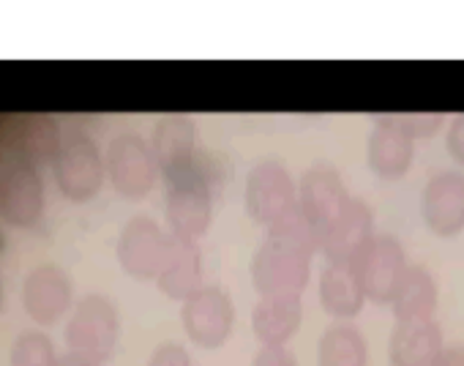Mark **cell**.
Listing matches in <instances>:
<instances>
[{"mask_svg":"<svg viewBox=\"0 0 464 366\" xmlns=\"http://www.w3.org/2000/svg\"><path fill=\"white\" fill-rule=\"evenodd\" d=\"M317 252L320 233L301 211L274 225L252 257V284L260 298L301 295L309 287Z\"/></svg>","mask_w":464,"mask_h":366,"instance_id":"obj_1","label":"cell"},{"mask_svg":"<svg viewBox=\"0 0 464 366\" xmlns=\"http://www.w3.org/2000/svg\"><path fill=\"white\" fill-rule=\"evenodd\" d=\"M167 225L172 238L199 241L213 225V164L199 153L197 164L167 183Z\"/></svg>","mask_w":464,"mask_h":366,"instance_id":"obj_2","label":"cell"},{"mask_svg":"<svg viewBox=\"0 0 464 366\" xmlns=\"http://www.w3.org/2000/svg\"><path fill=\"white\" fill-rule=\"evenodd\" d=\"M244 206L257 225L271 230L298 211V183L282 161H257L244 183Z\"/></svg>","mask_w":464,"mask_h":366,"instance_id":"obj_3","label":"cell"},{"mask_svg":"<svg viewBox=\"0 0 464 366\" xmlns=\"http://www.w3.org/2000/svg\"><path fill=\"white\" fill-rule=\"evenodd\" d=\"M44 187L39 169L12 145L0 156V214L9 225L34 227L42 219Z\"/></svg>","mask_w":464,"mask_h":366,"instance_id":"obj_4","label":"cell"},{"mask_svg":"<svg viewBox=\"0 0 464 366\" xmlns=\"http://www.w3.org/2000/svg\"><path fill=\"white\" fill-rule=\"evenodd\" d=\"M118 309L104 295H88L74 309L66 325V344L69 352L88 358L93 363H104L118 344Z\"/></svg>","mask_w":464,"mask_h":366,"instance_id":"obj_5","label":"cell"},{"mask_svg":"<svg viewBox=\"0 0 464 366\" xmlns=\"http://www.w3.org/2000/svg\"><path fill=\"white\" fill-rule=\"evenodd\" d=\"M104 175L107 161L102 159L96 142L85 131L66 134L55 159V183L61 195L72 203H88L99 195Z\"/></svg>","mask_w":464,"mask_h":366,"instance_id":"obj_6","label":"cell"},{"mask_svg":"<svg viewBox=\"0 0 464 366\" xmlns=\"http://www.w3.org/2000/svg\"><path fill=\"white\" fill-rule=\"evenodd\" d=\"M107 175L112 180V189L126 200H145L159 178V161L140 134H118L107 148Z\"/></svg>","mask_w":464,"mask_h":366,"instance_id":"obj_7","label":"cell"},{"mask_svg":"<svg viewBox=\"0 0 464 366\" xmlns=\"http://www.w3.org/2000/svg\"><path fill=\"white\" fill-rule=\"evenodd\" d=\"M186 336L202 350H218L236 328V301L218 284H205L180 306Z\"/></svg>","mask_w":464,"mask_h":366,"instance_id":"obj_8","label":"cell"},{"mask_svg":"<svg viewBox=\"0 0 464 366\" xmlns=\"http://www.w3.org/2000/svg\"><path fill=\"white\" fill-rule=\"evenodd\" d=\"M353 268L361 279L366 301L391 303V298L410 265H407L404 246L393 236H374L363 246V252L355 257Z\"/></svg>","mask_w":464,"mask_h":366,"instance_id":"obj_9","label":"cell"},{"mask_svg":"<svg viewBox=\"0 0 464 366\" xmlns=\"http://www.w3.org/2000/svg\"><path fill=\"white\" fill-rule=\"evenodd\" d=\"M169 236L161 233V227L150 217H134L121 230L115 255L121 268L140 282H150L159 276L164 257H167Z\"/></svg>","mask_w":464,"mask_h":366,"instance_id":"obj_10","label":"cell"},{"mask_svg":"<svg viewBox=\"0 0 464 366\" xmlns=\"http://www.w3.org/2000/svg\"><path fill=\"white\" fill-rule=\"evenodd\" d=\"M420 217L437 238H456L464 230V172L442 169L426 180Z\"/></svg>","mask_w":464,"mask_h":366,"instance_id":"obj_11","label":"cell"},{"mask_svg":"<svg viewBox=\"0 0 464 366\" xmlns=\"http://www.w3.org/2000/svg\"><path fill=\"white\" fill-rule=\"evenodd\" d=\"M374 238V214L361 197L339 211V217L320 233V255L334 265H353L363 246Z\"/></svg>","mask_w":464,"mask_h":366,"instance_id":"obj_12","label":"cell"},{"mask_svg":"<svg viewBox=\"0 0 464 366\" xmlns=\"http://www.w3.org/2000/svg\"><path fill=\"white\" fill-rule=\"evenodd\" d=\"M350 203V192L344 187V178L331 164L309 167L298 180V211L323 233L339 211Z\"/></svg>","mask_w":464,"mask_h":366,"instance_id":"obj_13","label":"cell"},{"mask_svg":"<svg viewBox=\"0 0 464 366\" xmlns=\"http://www.w3.org/2000/svg\"><path fill=\"white\" fill-rule=\"evenodd\" d=\"M150 148L156 153L159 169L164 180H175L178 175L188 172L197 159H199V145H197V123L191 115L183 112H167L159 118L153 129Z\"/></svg>","mask_w":464,"mask_h":366,"instance_id":"obj_14","label":"cell"},{"mask_svg":"<svg viewBox=\"0 0 464 366\" xmlns=\"http://www.w3.org/2000/svg\"><path fill=\"white\" fill-rule=\"evenodd\" d=\"M415 161V140L391 118L377 115L374 129L366 140V164L382 180H399Z\"/></svg>","mask_w":464,"mask_h":366,"instance_id":"obj_15","label":"cell"},{"mask_svg":"<svg viewBox=\"0 0 464 366\" xmlns=\"http://www.w3.org/2000/svg\"><path fill=\"white\" fill-rule=\"evenodd\" d=\"M23 301H25V312L31 314V320L42 325H53L72 306V279L66 276L63 268L53 263L39 265L25 279Z\"/></svg>","mask_w":464,"mask_h":366,"instance_id":"obj_16","label":"cell"},{"mask_svg":"<svg viewBox=\"0 0 464 366\" xmlns=\"http://www.w3.org/2000/svg\"><path fill=\"white\" fill-rule=\"evenodd\" d=\"M445 355V339L437 320L396 323L388 342L391 366H440Z\"/></svg>","mask_w":464,"mask_h":366,"instance_id":"obj_17","label":"cell"},{"mask_svg":"<svg viewBox=\"0 0 464 366\" xmlns=\"http://www.w3.org/2000/svg\"><path fill=\"white\" fill-rule=\"evenodd\" d=\"M202 276H205V263H202V252L194 241H180L169 236V246H167V257L164 265L156 276L159 290L172 298V301H186L191 298L197 290H202Z\"/></svg>","mask_w":464,"mask_h":366,"instance_id":"obj_18","label":"cell"},{"mask_svg":"<svg viewBox=\"0 0 464 366\" xmlns=\"http://www.w3.org/2000/svg\"><path fill=\"white\" fill-rule=\"evenodd\" d=\"M304 323L301 295H268L252 309V331L260 347H287Z\"/></svg>","mask_w":464,"mask_h":366,"instance_id":"obj_19","label":"cell"},{"mask_svg":"<svg viewBox=\"0 0 464 366\" xmlns=\"http://www.w3.org/2000/svg\"><path fill=\"white\" fill-rule=\"evenodd\" d=\"M437 301L440 293L431 271L426 265H410L391 298V309L396 323H423L434 320Z\"/></svg>","mask_w":464,"mask_h":366,"instance_id":"obj_20","label":"cell"},{"mask_svg":"<svg viewBox=\"0 0 464 366\" xmlns=\"http://www.w3.org/2000/svg\"><path fill=\"white\" fill-rule=\"evenodd\" d=\"M320 303L334 320H353L366 303V293L353 265L325 263L320 271Z\"/></svg>","mask_w":464,"mask_h":366,"instance_id":"obj_21","label":"cell"},{"mask_svg":"<svg viewBox=\"0 0 464 366\" xmlns=\"http://www.w3.org/2000/svg\"><path fill=\"white\" fill-rule=\"evenodd\" d=\"M320 366H369V342L353 323H334L317 344Z\"/></svg>","mask_w":464,"mask_h":366,"instance_id":"obj_22","label":"cell"},{"mask_svg":"<svg viewBox=\"0 0 464 366\" xmlns=\"http://www.w3.org/2000/svg\"><path fill=\"white\" fill-rule=\"evenodd\" d=\"M61 145H63L61 129H58V120L53 115H31V118H25V123H23V129L17 134V142H14L17 153L25 161H31L36 169L42 164H50V161L55 164L58 153H61Z\"/></svg>","mask_w":464,"mask_h":366,"instance_id":"obj_23","label":"cell"},{"mask_svg":"<svg viewBox=\"0 0 464 366\" xmlns=\"http://www.w3.org/2000/svg\"><path fill=\"white\" fill-rule=\"evenodd\" d=\"M55 347L47 333L25 331L12 347V366H58Z\"/></svg>","mask_w":464,"mask_h":366,"instance_id":"obj_24","label":"cell"},{"mask_svg":"<svg viewBox=\"0 0 464 366\" xmlns=\"http://www.w3.org/2000/svg\"><path fill=\"white\" fill-rule=\"evenodd\" d=\"M415 142L418 140H429L440 131L442 126V115L440 112H388Z\"/></svg>","mask_w":464,"mask_h":366,"instance_id":"obj_25","label":"cell"},{"mask_svg":"<svg viewBox=\"0 0 464 366\" xmlns=\"http://www.w3.org/2000/svg\"><path fill=\"white\" fill-rule=\"evenodd\" d=\"M191 363H194V361H191L188 350H186L183 344H178V342H164V344H159V347L153 350L150 361H148V366H191Z\"/></svg>","mask_w":464,"mask_h":366,"instance_id":"obj_26","label":"cell"},{"mask_svg":"<svg viewBox=\"0 0 464 366\" xmlns=\"http://www.w3.org/2000/svg\"><path fill=\"white\" fill-rule=\"evenodd\" d=\"M445 148L450 153V159L464 167V112L453 115L450 123H448V131H445Z\"/></svg>","mask_w":464,"mask_h":366,"instance_id":"obj_27","label":"cell"},{"mask_svg":"<svg viewBox=\"0 0 464 366\" xmlns=\"http://www.w3.org/2000/svg\"><path fill=\"white\" fill-rule=\"evenodd\" d=\"M252 366H298V358L290 347H260Z\"/></svg>","mask_w":464,"mask_h":366,"instance_id":"obj_28","label":"cell"},{"mask_svg":"<svg viewBox=\"0 0 464 366\" xmlns=\"http://www.w3.org/2000/svg\"><path fill=\"white\" fill-rule=\"evenodd\" d=\"M440 366H464V350H461V347H450V350H445V355H442Z\"/></svg>","mask_w":464,"mask_h":366,"instance_id":"obj_29","label":"cell"},{"mask_svg":"<svg viewBox=\"0 0 464 366\" xmlns=\"http://www.w3.org/2000/svg\"><path fill=\"white\" fill-rule=\"evenodd\" d=\"M58 366H99V363H93V361H88V358H80V355H74V352H66V355L58 361Z\"/></svg>","mask_w":464,"mask_h":366,"instance_id":"obj_30","label":"cell"},{"mask_svg":"<svg viewBox=\"0 0 464 366\" xmlns=\"http://www.w3.org/2000/svg\"><path fill=\"white\" fill-rule=\"evenodd\" d=\"M4 249H6V236L0 233V252H4Z\"/></svg>","mask_w":464,"mask_h":366,"instance_id":"obj_31","label":"cell"},{"mask_svg":"<svg viewBox=\"0 0 464 366\" xmlns=\"http://www.w3.org/2000/svg\"><path fill=\"white\" fill-rule=\"evenodd\" d=\"M0 303H4V279H0Z\"/></svg>","mask_w":464,"mask_h":366,"instance_id":"obj_32","label":"cell"}]
</instances>
